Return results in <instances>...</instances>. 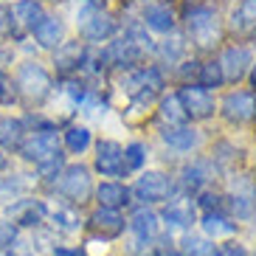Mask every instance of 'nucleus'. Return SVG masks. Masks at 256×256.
<instances>
[{"label": "nucleus", "mask_w": 256, "mask_h": 256, "mask_svg": "<svg viewBox=\"0 0 256 256\" xmlns=\"http://www.w3.org/2000/svg\"><path fill=\"white\" fill-rule=\"evenodd\" d=\"M20 150H23V158L34 160V164H46V160H51V158L60 155L56 132H54L51 127H46L42 132H34V138H28Z\"/></svg>", "instance_id": "nucleus-1"}, {"label": "nucleus", "mask_w": 256, "mask_h": 256, "mask_svg": "<svg viewBox=\"0 0 256 256\" xmlns=\"http://www.w3.org/2000/svg\"><path fill=\"white\" fill-rule=\"evenodd\" d=\"M186 20H188L192 37L197 40V46H208L211 40L217 37V14H214V8H208V6L188 8Z\"/></svg>", "instance_id": "nucleus-2"}, {"label": "nucleus", "mask_w": 256, "mask_h": 256, "mask_svg": "<svg viewBox=\"0 0 256 256\" xmlns=\"http://www.w3.org/2000/svg\"><path fill=\"white\" fill-rule=\"evenodd\" d=\"M17 88L26 93L28 102H42L51 90V79L40 65H23L20 68V79H17Z\"/></svg>", "instance_id": "nucleus-3"}, {"label": "nucleus", "mask_w": 256, "mask_h": 256, "mask_svg": "<svg viewBox=\"0 0 256 256\" xmlns=\"http://www.w3.org/2000/svg\"><path fill=\"white\" fill-rule=\"evenodd\" d=\"M222 116L234 124H242V121H250L256 116V96L248 90H236L228 93L226 102H222Z\"/></svg>", "instance_id": "nucleus-4"}, {"label": "nucleus", "mask_w": 256, "mask_h": 256, "mask_svg": "<svg viewBox=\"0 0 256 256\" xmlns=\"http://www.w3.org/2000/svg\"><path fill=\"white\" fill-rule=\"evenodd\" d=\"M178 98L186 110V118H208L214 113V98L203 88H183Z\"/></svg>", "instance_id": "nucleus-5"}, {"label": "nucleus", "mask_w": 256, "mask_h": 256, "mask_svg": "<svg viewBox=\"0 0 256 256\" xmlns=\"http://www.w3.org/2000/svg\"><path fill=\"white\" fill-rule=\"evenodd\" d=\"M136 194L141 197V200H146V203H164L166 197L172 194V183H169V178L160 174V172H146L141 180H138Z\"/></svg>", "instance_id": "nucleus-6"}, {"label": "nucleus", "mask_w": 256, "mask_h": 256, "mask_svg": "<svg viewBox=\"0 0 256 256\" xmlns=\"http://www.w3.org/2000/svg\"><path fill=\"white\" fill-rule=\"evenodd\" d=\"M96 169L102 174H107V178H118V174H124V152H121V146L116 141H102L96 150Z\"/></svg>", "instance_id": "nucleus-7"}, {"label": "nucleus", "mask_w": 256, "mask_h": 256, "mask_svg": "<svg viewBox=\"0 0 256 256\" xmlns=\"http://www.w3.org/2000/svg\"><path fill=\"white\" fill-rule=\"evenodd\" d=\"M60 186H62V192H65L70 200L82 203V200H88V194H90V174H88L84 166H68L65 174H62Z\"/></svg>", "instance_id": "nucleus-8"}, {"label": "nucleus", "mask_w": 256, "mask_h": 256, "mask_svg": "<svg viewBox=\"0 0 256 256\" xmlns=\"http://www.w3.org/2000/svg\"><path fill=\"white\" fill-rule=\"evenodd\" d=\"M248 65H250V54H248V48H242V46L226 48L222 60H220V70H222V79H228V82H240L242 76H245V70H248Z\"/></svg>", "instance_id": "nucleus-9"}, {"label": "nucleus", "mask_w": 256, "mask_h": 256, "mask_svg": "<svg viewBox=\"0 0 256 256\" xmlns=\"http://www.w3.org/2000/svg\"><path fill=\"white\" fill-rule=\"evenodd\" d=\"M116 31L110 14H102V8H84L82 12V34L88 40H107Z\"/></svg>", "instance_id": "nucleus-10"}, {"label": "nucleus", "mask_w": 256, "mask_h": 256, "mask_svg": "<svg viewBox=\"0 0 256 256\" xmlns=\"http://www.w3.org/2000/svg\"><path fill=\"white\" fill-rule=\"evenodd\" d=\"M160 88H164V79H160V74H158L155 68L138 70L136 76H130V79H127L130 96H144V98H150L152 93H158Z\"/></svg>", "instance_id": "nucleus-11"}, {"label": "nucleus", "mask_w": 256, "mask_h": 256, "mask_svg": "<svg viewBox=\"0 0 256 256\" xmlns=\"http://www.w3.org/2000/svg\"><path fill=\"white\" fill-rule=\"evenodd\" d=\"M46 12L40 8L37 0H23L14 6V23L20 26V31H34L40 23H42Z\"/></svg>", "instance_id": "nucleus-12"}, {"label": "nucleus", "mask_w": 256, "mask_h": 256, "mask_svg": "<svg viewBox=\"0 0 256 256\" xmlns=\"http://www.w3.org/2000/svg\"><path fill=\"white\" fill-rule=\"evenodd\" d=\"M96 197H98V206H102V208L116 211V208H121V206H127L130 192H127V186H121V183H102Z\"/></svg>", "instance_id": "nucleus-13"}, {"label": "nucleus", "mask_w": 256, "mask_h": 256, "mask_svg": "<svg viewBox=\"0 0 256 256\" xmlns=\"http://www.w3.org/2000/svg\"><path fill=\"white\" fill-rule=\"evenodd\" d=\"M90 226L96 228L102 236H118V234L124 231V220H121L116 211H110V208H98L96 214L90 217Z\"/></svg>", "instance_id": "nucleus-14"}, {"label": "nucleus", "mask_w": 256, "mask_h": 256, "mask_svg": "<svg viewBox=\"0 0 256 256\" xmlns=\"http://www.w3.org/2000/svg\"><path fill=\"white\" fill-rule=\"evenodd\" d=\"M34 37H37L40 46L46 48H56L62 42V23L56 20V17H42V23L34 28Z\"/></svg>", "instance_id": "nucleus-15"}, {"label": "nucleus", "mask_w": 256, "mask_h": 256, "mask_svg": "<svg viewBox=\"0 0 256 256\" xmlns=\"http://www.w3.org/2000/svg\"><path fill=\"white\" fill-rule=\"evenodd\" d=\"M23 138H26L23 121H17V118H3L0 121V146L17 150V146H23Z\"/></svg>", "instance_id": "nucleus-16"}, {"label": "nucleus", "mask_w": 256, "mask_h": 256, "mask_svg": "<svg viewBox=\"0 0 256 256\" xmlns=\"http://www.w3.org/2000/svg\"><path fill=\"white\" fill-rule=\"evenodd\" d=\"M231 26L234 31H240V34H250L256 28V0H242L240 8L234 12L231 17Z\"/></svg>", "instance_id": "nucleus-17"}, {"label": "nucleus", "mask_w": 256, "mask_h": 256, "mask_svg": "<svg viewBox=\"0 0 256 256\" xmlns=\"http://www.w3.org/2000/svg\"><path fill=\"white\" fill-rule=\"evenodd\" d=\"M107 56H110V62L113 65H121V68H127V65H132V62L141 56V51H138V42H130V40H121V42H116L110 51H107Z\"/></svg>", "instance_id": "nucleus-18"}, {"label": "nucleus", "mask_w": 256, "mask_h": 256, "mask_svg": "<svg viewBox=\"0 0 256 256\" xmlns=\"http://www.w3.org/2000/svg\"><path fill=\"white\" fill-rule=\"evenodd\" d=\"M144 23L155 31H172L174 17H172V12H169V6H150L144 12Z\"/></svg>", "instance_id": "nucleus-19"}, {"label": "nucleus", "mask_w": 256, "mask_h": 256, "mask_svg": "<svg viewBox=\"0 0 256 256\" xmlns=\"http://www.w3.org/2000/svg\"><path fill=\"white\" fill-rule=\"evenodd\" d=\"M82 60H84V48L79 46V42H74V46H65L60 54H56V65H60V70H62V74L79 70Z\"/></svg>", "instance_id": "nucleus-20"}, {"label": "nucleus", "mask_w": 256, "mask_h": 256, "mask_svg": "<svg viewBox=\"0 0 256 256\" xmlns=\"http://www.w3.org/2000/svg\"><path fill=\"white\" fill-rule=\"evenodd\" d=\"M164 141L169 144V146H178V150H192L197 144V136H194V130H188L180 124V127H166Z\"/></svg>", "instance_id": "nucleus-21"}, {"label": "nucleus", "mask_w": 256, "mask_h": 256, "mask_svg": "<svg viewBox=\"0 0 256 256\" xmlns=\"http://www.w3.org/2000/svg\"><path fill=\"white\" fill-rule=\"evenodd\" d=\"M130 222H132V231H136L141 240H150V236H155V231H158V217H155L152 211H146V208L136 211Z\"/></svg>", "instance_id": "nucleus-22"}, {"label": "nucleus", "mask_w": 256, "mask_h": 256, "mask_svg": "<svg viewBox=\"0 0 256 256\" xmlns=\"http://www.w3.org/2000/svg\"><path fill=\"white\" fill-rule=\"evenodd\" d=\"M160 118L169 121V127H180L183 121H186V110H183L180 98L178 96H166L160 102Z\"/></svg>", "instance_id": "nucleus-23"}, {"label": "nucleus", "mask_w": 256, "mask_h": 256, "mask_svg": "<svg viewBox=\"0 0 256 256\" xmlns=\"http://www.w3.org/2000/svg\"><path fill=\"white\" fill-rule=\"evenodd\" d=\"M183 256H220V248L208 240H200V236H186L180 245Z\"/></svg>", "instance_id": "nucleus-24"}, {"label": "nucleus", "mask_w": 256, "mask_h": 256, "mask_svg": "<svg viewBox=\"0 0 256 256\" xmlns=\"http://www.w3.org/2000/svg\"><path fill=\"white\" fill-rule=\"evenodd\" d=\"M12 217H14L17 222H23V226H34V222H40V217H42V206L34 203V200H23V203H17L14 208H12Z\"/></svg>", "instance_id": "nucleus-25"}, {"label": "nucleus", "mask_w": 256, "mask_h": 256, "mask_svg": "<svg viewBox=\"0 0 256 256\" xmlns=\"http://www.w3.org/2000/svg\"><path fill=\"white\" fill-rule=\"evenodd\" d=\"M197 82H200V88H220L222 84V70H220V62H206V65H200V70H197Z\"/></svg>", "instance_id": "nucleus-26"}, {"label": "nucleus", "mask_w": 256, "mask_h": 256, "mask_svg": "<svg viewBox=\"0 0 256 256\" xmlns=\"http://www.w3.org/2000/svg\"><path fill=\"white\" fill-rule=\"evenodd\" d=\"M203 228L206 234H211V236H220V234H234V222H228L222 214H214V211H208L203 217Z\"/></svg>", "instance_id": "nucleus-27"}, {"label": "nucleus", "mask_w": 256, "mask_h": 256, "mask_svg": "<svg viewBox=\"0 0 256 256\" xmlns=\"http://www.w3.org/2000/svg\"><path fill=\"white\" fill-rule=\"evenodd\" d=\"M65 144H68V150H70V152L88 150V144H90V130H84V127H70L68 132H65Z\"/></svg>", "instance_id": "nucleus-28"}, {"label": "nucleus", "mask_w": 256, "mask_h": 256, "mask_svg": "<svg viewBox=\"0 0 256 256\" xmlns=\"http://www.w3.org/2000/svg\"><path fill=\"white\" fill-rule=\"evenodd\" d=\"M166 222L174 228H186L188 222H194V217H192V211L183 208V206H169L166 208Z\"/></svg>", "instance_id": "nucleus-29"}, {"label": "nucleus", "mask_w": 256, "mask_h": 256, "mask_svg": "<svg viewBox=\"0 0 256 256\" xmlns=\"http://www.w3.org/2000/svg\"><path fill=\"white\" fill-rule=\"evenodd\" d=\"M144 158H146V152H144L141 144H130L127 150H124V166L127 169H141Z\"/></svg>", "instance_id": "nucleus-30"}, {"label": "nucleus", "mask_w": 256, "mask_h": 256, "mask_svg": "<svg viewBox=\"0 0 256 256\" xmlns=\"http://www.w3.org/2000/svg\"><path fill=\"white\" fill-rule=\"evenodd\" d=\"M14 98V84L6 74H0V104H8Z\"/></svg>", "instance_id": "nucleus-31"}, {"label": "nucleus", "mask_w": 256, "mask_h": 256, "mask_svg": "<svg viewBox=\"0 0 256 256\" xmlns=\"http://www.w3.org/2000/svg\"><path fill=\"white\" fill-rule=\"evenodd\" d=\"M62 169V155H56V158H51V160H46V164H40V174L42 178H54V174Z\"/></svg>", "instance_id": "nucleus-32"}, {"label": "nucleus", "mask_w": 256, "mask_h": 256, "mask_svg": "<svg viewBox=\"0 0 256 256\" xmlns=\"http://www.w3.org/2000/svg\"><path fill=\"white\" fill-rule=\"evenodd\" d=\"M220 200H222L220 194H211V192H206V194L200 197V206H203V208H208V211L214 208V214H217V211H220V206H222Z\"/></svg>", "instance_id": "nucleus-33"}, {"label": "nucleus", "mask_w": 256, "mask_h": 256, "mask_svg": "<svg viewBox=\"0 0 256 256\" xmlns=\"http://www.w3.org/2000/svg\"><path fill=\"white\" fill-rule=\"evenodd\" d=\"M14 242V228L12 226H0V248H6Z\"/></svg>", "instance_id": "nucleus-34"}, {"label": "nucleus", "mask_w": 256, "mask_h": 256, "mask_svg": "<svg viewBox=\"0 0 256 256\" xmlns=\"http://www.w3.org/2000/svg\"><path fill=\"white\" fill-rule=\"evenodd\" d=\"M220 256H248V254H245L240 245H228L226 250H220Z\"/></svg>", "instance_id": "nucleus-35"}, {"label": "nucleus", "mask_w": 256, "mask_h": 256, "mask_svg": "<svg viewBox=\"0 0 256 256\" xmlns=\"http://www.w3.org/2000/svg\"><path fill=\"white\" fill-rule=\"evenodd\" d=\"M8 17H12V14H8V12H6L3 6H0V31H6V28H8V23H12Z\"/></svg>", "instance_id": "nucleus-36"}, {"label": "nucleus", "mask_w": 256, "mask_h": 256, "mask_svg": "<svg viewBox=\"0 0 256 256\" xmlns=\"http://www.w3.org/2000/svg\"><path fill=\"white\" fill-rule=\"evenodd\" d=\"M54 256H82V254H79V250H70V248H56Z\"/></svg>", "instance_id": "nucleus-37"}, {"label": "nucleus", "mask_w": 256, "mask_h": 256, "mask_svg": "<svg viewBox=\"0 0 256 256\" xmlns=\"http://www.w3.org/2000/svg\"><path fill=\"white\" fill-rule=\"evenodd\" d=\"M250 84L256 88V65H254V70H250Z\"/></svg>", "instance_id": "nucleus-38"}, {"label": "nucleus", "mask_w": 256, "mask_h": 256, "mask_svg": "<svg viewBox=\"0 0 256 256\" xmlns=\"http://www.w3.org/2000/svg\"><path fill=\"white\" fill-rule=\"evenodd\" d=\"M0 169H6V158L3 155H0Z\"/></svg>", "instance_id": "nucleus-39"}, {"label": "nucleus", "mask_w": 256, "mask_h": 256, "mask_svg": "<svg viewBox=\"0 0 256 256\" xmlns=\"http://www.w3.org/2000/svg\"><path fill=\"white\" fill-rule=\"evenodd\" d=\"M6 256H17V254H6Z\"/></svg>", "instance_id": "nucleus-40"}]
</instances>
